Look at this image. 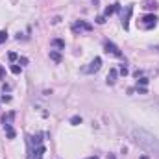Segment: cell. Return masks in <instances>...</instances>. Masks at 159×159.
I'll return each mask as SVG.
<instances>
[{"instance_id":"23","label":"cell","mask_w":159,"mask_h":159,"mask_svg":"<svg viewBox=\"0 0 159 159\" xmlns=\"http://www.w3.org/2000/svg\"><path fill=\"white\" fill-rule=\"evenodd\" d=\"M141 159H148V157H146V156H143V157H141Z\"/></svg>"},{"instance_id":"6","label":"cell","mask_w":159,"mask_h":159,"mask_svg":"<svg viewBox=\"0 0 159 159\" xmlns=\"http://www.w3.org/2000/svg\"><path fill=\"white\" fill-rule=\"evenodd\" d=\"M104 48H106V52H107V54H113L115 57H122V52L119 50V46H117L115 43H111V41H106Z\"/></svg>"},{"instance_id":"20","label":"cell","mask_w":159,"mask_h":159,"mask_svg":"<svg viewBox=\"0 0 159 159\" xmlns=\"http://www.w3.org/2000/svg\"><path fill=\"white\" fill-rule=\"evenodd\" d=\"M9 59H11V61H15V59H17V54H15V52H11V54H9Z\"/></svg>"},{"instance_id":"16","label":"cell","mask_w":159,"mask_h":159,"mask_svg":"<svg viewBox=\"0 0 159 159\" xmlns=\"http://www.w3.org/2000/svg\"><path fill=\"white\" fill-rule=\"evenodd\" d=\"M11 72H13V74H19V72H20V67H19V65H13V67H11Z\"/></svg>"},{"instance_id":"1","label":"cell","mask_w":159,"mask_h":159,"mask_svg":"<svg viewBox=\"0 0 159 159\" xmlns=\"http://www.w3.org/2000/svg\"><path fill=\"white\" fill-rule=\"evenodd\" d=\"M131 139H133V143H135L137 146H141L144 152L154 154V156L159 159V139L157 137H154L152 133H148V131L143 129V128H135V129L131 131Z\"/></svg>"},{"instance_id":"7","label":"cell","mask_w":159,"mask_h":159,"mask_svg":"<svg viewBox=\"0 0 159 159\" xmlns=\"http://www.w3.org/2000/svg\"><path fill=\"white\" fill-rule=\"evenodd\" d=\"M131 13H133V6H126V11L122 13V26H124V30L129 28V17H131Z\"/></svg>"},{"instance_id":"9","label":"cell","mask_w":159,"mask_h":159,"mask_svg":"<svg viewBox=\"0 0 159 159\" xmlns=\"http://www.w3.org/2000/svg\"><path fill=\"white\" fill-rule=\"evenodd\" d=\"M119 9H120L119 4H111V6H107V7H106V11H104V17L107 19V17H111V15H113L115 11H119Z\"/></svg>"},{"instance_id":"5","label":"cell","mask_w":159,"mask_h":159,"mask_svg":"<svg viewBox=\"0 0 159 159\" xmlns=\"http://www.w3.org/2000/svg\"><path fill=\"white\" fill-rule=\"evenodd\" d=\"M91 30H93V24H89V22H85V20H76V22L72 24V32H74V34L91 32Z\"/></svg>"},{"instance_id":"21","label":"cell","mask_w":159,"mask_h":159,"mask_svg":"<svg viewBox=\"0 0 159 159\" xmlns=\"http://www.w3.org/2000/svg\"><path fill=\"white\" fill-rule=\"evenodd\" d=\"M0 78H4V67L0 65Z\"/></svg>"},{"instance_id":"4","label":"cell","mask_w":159,"mask_h":159,"mask_svg":"<svg viewBox=\"0 0 159 159\" xmlns=\"http://www.w3.org/2000/svg\"><path fill=\"white\" fill-rule=\"evenodd\" d=\"M100 67H102V57H94V59L89 63V67L81 69V72H85V74H94V72L100 70Z\"/></svg>"},{"instance_id":"10","label":"cell","mask_w":159,"mask_h":159,"mask_svg":"<svg viewBox=\"0 0 159 159\" xmlns=\"http://www.w3.org/2000/svg\"><path fill=\"white\" fill-rule=\"evenodd\" d=\"M15 119V113L11 111V113H7V115H4V119H2V122H4V128H7V126H11V120Z\"/></svg>"},{"instance_id":"13","label":"cell","mask_w":159,"mask_h":159,"mask_svg":"<svg viewBox=\"0 0 159 159\" xmlns=\"http://www.w3.org/2000/svg\"><path fill=\"white\" fill-rule=\"evenodd\" d=\"M52 46H56V48H65V41L54 39V41H52Z\"/></svg>"},{"instance_id":"14","label":"cell","mask_w":159,"mask_h":159,"mask_svg":"<svg viewBox=\"0 0 159 159\" xmlns=\"http://www.w3.org/2000/svg\"><path fill=\"white\" fill-rule=\"evenodd\" d=\"M6 131H7V137H9V139H15V129H13L11 126H7Z\"/></svg>"},{"instance_id":"15","label":"cell","mask_w":159,"mask_h":159,"mask_svg":"<svg viewBox=\"0 0 159 159\" xmlns=\"http://www.w3.org/2000/svg\"><path fill=\"white\" fill-rule=\"evenodd\" d=\"M70 124H72V126H78V124H81V117H78V115H76V117H72V119H70Z\"/></svg>"},{"instance_id":"2","label":"cell","mask_w":159,"mask_h":159,"mask_svg":"<svg viewBox=\"0 0 159 159\" xmlns=\"http://www.w3.org/2000/svg\"><path fill=\"white\" fill-rule=\"evenodd\" d=\"M157 20H159V19L154 15V13L144 15L143 19H139V28H143V30H152V28H156Z\"/></svg>"},{"instance_id":"18","label":"cell","mask_w":159,"mask_h":159,"mask_svg":"<svg viewBox=\"0 0 159 159\" xmlns=\"http://www.w3.org/2000/svg\"><path fill=\"white\" fill-rule=\"evenodd\" d=\"M119 74H122V76H126V74H128V69H126V67H124V65H122V67H120Z\"/></svg>"},{"instance_id":"11","label":"cell","mask_w":159,"mask_h":159,"mask_svg":"<svg viewBox=\"0 0 159 159\" xmlns=\"http://www.w3.org/2000/svg\"><path fill=\"white\" fill-rule=\"evenodd\" d=\"M117 74H119V72H117L115 69L109 70V74H107V83H109V85H113V83L117 81Z\"/></svg>"},{"instance_id":"12","label":"cell","mask_w":159,"mask_h":159,"mask_svg":"<svg viewBox=\"0 0 159 159\" xmlns=\"http://www.w3.org/2000/svg\"><path fill=\"white\" fill-rule=\"evenodd\" d=\"M50 59L56 61V63H59V61H61V54H59V52H50Z\"/></svg>"},{"instance_id":"24","label":"cell","mask_w":159,"mask_h":159,"mask_svg":"<svg viewBox=\"0 0 159 159\" xmlns=\"http://www.w3.org/2000/svg\"><path fill=\"white\" fill-rule=\"evenodd\" d=\"M89 159H98V157H89Z\"/></svg>"},{"instance_id":"22","label":"cell","mask_w":159,"mask_h":159,"mask_svg":"<svg viewBox=\"0 0 159 159\" xmlns=\"http://www.w3.org/2000/svg\"><path fill=\"white\" fill-rule=\"evenodd\" d=\"M107 159H117V157H115L113 154H109V156H107Z\"/></svg>"},{"instance_id":"19","label":"cell","mask_w":159,"mask_h":159,"mask_svg":"<svg viewBox=\"0 0 159 159\" xmlns=\"http://www.w3.org/2000/svg\"><path fill=\"white\" fill-rule=\"evenodd\" d=\"M96 22H98V24H104V22H106V17H104V15H100V17L96 19Z\"/></svg>"},{"instance_id":"25","label":"cell","mask_w":159,"mask_h":159,"mask_svg":"<svg viewBox=\"0 0 159 159\" xmlns=\"http://www.w3.org/2000/svg\"><path fill=\"white\" fill-rule=\"evenodd\" d=\"M157 50H159V46H157Z\"/></svg>"},{"instance_id":"3","label":"cell","mask_w":159,"mask_h":159,"mask_svg":"<svg viewBox=\"0 0 159 159\" xmlns=\"http://www.w3.org/2000/svg\"><path fill=\"white\" fill-rule=\"evenodd\" d=\"M44 152H46L44 144H37V146L30 144V156H28V159H43Z\"/></svg>"},{"instance_id":"8","label":"cell","mask_w":159,"mask_h":159,"mask_svg":"<svg viewBox=\"0 0 159 159\" xmlns=\"http://www.w3.org/2000/svg\"><path fill=\"white\" fill-rule=\"evenodd\" d=\"M143 7H144V9H154V11H156V9L159 7V2L157 0H143Z\"/></svg>"},{"instance_id":"17","label":"cell","mask_w":159,"mask_h":159,"mask_svg":"<svg viewBox=\"0 0 159 159\" xmlns=\"http://www.w3.org/2000/svg\"><path fill=\"white\" fill-rule=\"evenodd\" d=\"M6 39H7V34H6V32H0V44H2Z\"/></svg>"}]
</instances>
